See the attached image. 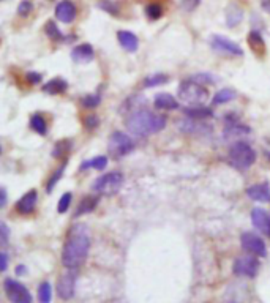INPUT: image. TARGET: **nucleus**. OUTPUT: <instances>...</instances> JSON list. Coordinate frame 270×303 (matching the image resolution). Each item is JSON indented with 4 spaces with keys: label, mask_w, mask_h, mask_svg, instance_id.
<instances>
[{
    "label": "nucleus",
    "mask_w": 270,
    "mask_h": 303,
    "mask_svg": "<svg viewBox=\"0 0 270 303\" xmlns=\"http://www.w3.org/2000/svg\"><path fill=\"white\" fill-rule=\"evenodd\" d=\"M201 0H182V8L185 11H193L197 5H199Z\"/></svg>",
    "instance_id": "39"
},
{
    "label": "nucleus",
    "mask_w": 270,
    "mask_h": 303,
    "mask_svg": "<svg viewBox=\"0 0 270 303\" xmlns=\"http://www.w3.org/2000/svg\"><path fill=\"white\" fill-rule=\"evenodd\" d=\"M146 14L149 19H153L155 21V19H160L161 16H163V7H161L160 4H150L146 8Z\"/></svg>",
    "instance_id": "30"
},
{
    "label": "nucleus",
    "mask_w": 270,
    "mask_h": 303,
    "mask_svg": "<svg viewBox=\"0 0 270 303\" xmlns=\"http://www.w3.org/2000/svg\"><path fill=\"white\" fill-rule=\"evenodd\" d=\"M94 48L90 45H79L73 51H71V59L76 63H88L90 60H94Z\"/></svg>",
    "instance_id": "16"
},
{
    "label": "nucleus",
    "mask_w": 270,
    "mask_h": 303,
    "mask_svg": "<svg viewBox=\"0 0 270 303\" xmlns=\"http://www.w3.org/2000/svg\"><path fill=\"white\" fill-rule=\"evenodd\" d=\"M261 7L265 13H270V0H261Z\"/></svg>",
    "instance_id": "45"
},
{
    "label": "nucleus",
    "mask_w": 270,
    "mask_h": 303,
    "mask_svg": "<svg viewBox=\"0 0 270 303\" xmlns=\"http://www.w3.org/2000/svg\"><path fill=\"white\" fill-rule=\"evenodd\" d=\"M0 261H2V264H0V270L5 272L8 269V254L5 251L0 253Z\"/></svg>",
    "instance_id": "42"
},
{
    "label": "nucleus",
    "mask_w": 270,
    "mask_h": 303,
    "mask_svg": "<svg viewBox=\"0 0 270 303\" xmlns=\"http://www.w3.org/2000/svg\"><path fill=\"white\" fill-rule=\"evenodd\" d=\"M248 45L251 48V51H255L258 55H262L265 52V43L262 40V36L259 32L253 30L250 35H248Z\"/></svg>",
    "instance_id": "23"
},
{
    "label": "nucleus",
    "mask_w": 270,
    "mask_h": 303,
    "mask_svg": "<svg viewBox=\"0 0 270 303\" xmlns=\"http://www.w3.org/2000/svg\"><path fill=\"white\" fill-rule=\"evenodd\" d=\"M210 46H212L213 51L221 52V54H229V55H242V54H243L242 48H240L237 43L231 41L229 38H224V36H221V35H215V36H212Z\"/></svg>",
    "instance_id": "11"
},
{
    "label": "nucleus",
    "mask_w": 270,
    "mask_h": 303,
    "mask_svg": "<svg viewBox=\"0 0 270 303\" xmlns=\"http://www.w3.org/2000/svg\"><path fill=\"white\" fill-rule=\"evenodd\" d=\"M134 148V142L133 139L125 135L122 131H114L109 136V142H107V150L109 154L116 158H122L125 155H128L130 152H133Z\"/></svg>",
    "instance_id": "6"
},
{
    "label": "nucleus",
    "mask_w": 270,
    "mask_h": 303,
    "mask_svg": "<svg viewBox=\"0 0 270 303\" xmlns=\"http://www.w3.org/2000/svg\"><path fill=\"white\" fill-rule=\"evenodd\" d=\"M100 101H101L100 95H87V97L82 98L81 103H82L84 107H95V106L100 104Z\"/></svg>",
    "instance_id": "33"
},
{
    "label": "nucleus",
    "mask_w": 270,
    "mask_h": 303,
    "mask_svg": "<svg viewBox=\"0 0 270 303\" xmlns=\"http://www.w3.org/2000/svg\"><path fill=\"white\" fill-rule=\"evenodd\" d=\"M66 87H68V84H66L65 79H62V78H54V79H51L48 84L43 85V92H44V93H49V95H57V93H63V92L66 90Z\"/></svg>",
    "instance_id": "22"
},
{
    "label": "nucleus",
    "mask_w": 270,
    "mask_h": 303,
    "mask_svg": "<svg viewBox=\"0 0 270 303\" xmlns=\"http://www.w3.org/2000/svg\"><path fill=\"white\" fill-rule=\"evenodd\" d=\"M97 204H98V199H97V198H92V196L82 199L81 204H79V207H78V210L75 212V218L79 217V215H84V213L92 212Z\"/></svg>",
    "instance_id": "24"
},
{
    "label": "nucleus",
    "mask_w": 270,
    "mask_h": 303,
    "mask_svg": "<svg viewBox=\"0 0 270 303\" xmlns=\"http://www.w3.org/2000/svg\"><path fill=\"white\" fill-rule=\"evenodd\" d=\"M0 196H2V202H0V207H5L7 205V191H5V188L0 189Z\"/></svg>",
    "instance_id": "44"
},
{
    "label": "nucleus",
    "mask_w": 270,
    "mask_h": 303,
    "mask_svg": "<svg viewBox=\"0 0 270 303\" xmlns=\"http://www.w3.org/2000/svg\"><path fill=\"white\" fill-rule=\"evenodd\" d=\"M107 166V158L106 157H97L94 160H88V161H84L81 164V170H85L88 167H92V169H104Z\"/></svg>",
    "instance_id": "28"
},
{
    "label": "nucleus",
    "mask_w": 270,
    "mask_h": 303,
    "mask_svg": "<svg viewBox=\"0 0 270 303\" xmlns=\"http://www.w3.org/2000/svg\"><path fill=\"white\" fill-rule=\"evenodd\" d=\"M70 148V142L68 141H60L56 147H54V150H52V155L56 157V158H59V157H62L65 152Z\"/></svg>",
    "instance_id": "35"
},
{
    "label": "nucleus",
    "mask_w": 270,
    "mask_h": 303,
    "mask_svg": "<svg viewBox=\"0 0 270 303\" xmlns=\"http://www.w3.org/2000/svg\"><path fill=\"white\" fill-rule=\"evenodd\" d=\"M165 82H168V76L153 74V76H149V78L144 79V87H155V85H161Z\"/></svg>",
    "instance_id": "29"
},
{
    "label": "nucleus",
    "mask_w": 270,
    "mask_h": 303,
    "mask_svg": "<svg viewBox=\"0 0 270 303\" xmlns=\"http://www.w3.org/2000/svg\"><path fill=\"white\" fill-rule=\"evenodd\" d=\"M26 273H27V267H26V265H17V267H16V275L22 276Z\"/></svg>",
    "instance_id": "43"
},
{
    "label": "nucleus",
    "mask_w": 270,
    "mask_h": 303,
    "mask_svg": "<svg viewBox=\"0 0 270 303\" xmlns=\"http://www.w3.org/2000/svg\"><path fill=\"white\" fill-rule=\"evenodd\" d=\"M242 19H243V10L236 4H231L226 10V24L229 27H236L242 23Z\"/></svg>",
    "instance_id": "19"
},
{
    "label": "nucleus",
    "mask_w": 270,
    "mask_h": 303,
    "mask_svg": "<svg viewBox=\"0 0 270 303\" xmlns=\"http://www.w3.org/2000/svg\"><path fill=\"white\" fill-rule=\"evenodd\" d=\"M100 8L107 11V13H111V14H117L119 13V8L116 4L109 2V0H103V2H100Z\"/></svg>",
    "instance_id": "36"
},
{
    "label": "nucleus",
    "mask_w": 270,
    "mask_h": 303,
    "mask_svg": "<svg viewBox=\"0 0 270 303\" xmlns=\"http://www.w3.org/2000/svg\"><path fill=\"white\" fill-rule=\"evenodd\" d=\"M0 242H2V245H7L8 243V237H10V229H8V226L5 223L0 224Z\"/></svg>",
    "instance_id": "38"
},
{
    "label": "nucleus",
    "mask_w": 270,
    "mask_h": 303,
    "mask_svg": "<svg viewBox=\"0 0 270 303\" xmlns=\"http://www.w3.org/2000/svg\"><path fill=\"white\" fill-rule=\"evenodd\" d=\"M30 11H32V4L29 2V0H22L19 7H17V13H19L21 16H29Z\"/></svg>",
    "instance_id": "37"
},
{
    "label": "nucleus",
    "mask_w": 270,
    "mask_h": 303,
    "mask_svg": "<svg viewBox=\"0 0 270 303\" xmlns=\"http://www.w3.org/2000/svg\"><path fill=\"white\" fill-rule=\"evenodd\" d=\"M76 289V272L70 270L63 273L57 281V294L62 300H70L75 295Z\"/></svg>",
    "instance_id": "10"
},
{
    "label": "nucleus",
    "mask_w": 270,
    "mask_h": 303,
    "mask_svg": "<svg viewBox=\"0 0 270 303\" xmlns=\"http://www.w3.org/2000/svg\"><path fill=\"white\" fill-rule=\"evenodd\" d=\"M84 123H85V126L88 129H92V128H97L98 126V119H97V116H87Z\"/></svg>",
    "instance_id": "40"
},
{
    "label": "nucleus",
    "mask_w": 270,
    "mask_h": 303,
    "mask_svg": "<svg viewBox=\"0 0 270 303\" xmlns=\"http://www.w3.org/2000/svg\"><path fill=\"white\" fill-rule=\"evenodd\" d=\"M30 128L35 133L41 135V136H44L46 133H48V125H46L44 119L40 116V114H35V116H32V119H30Z\"/></svg>",
    "instance_id": "25"
},
{
    "label": "nucleus",
    "mask_w": 270,
    "mask_h": 303,
    "mask_svg": "<svg viewBox=\"0 0 270 303\" xmlns=\"http://www.w3.org/2000/svg\"><path fill=\"white\" fill-rule=\"evenodd\" d=\"M184 114L191 120H202V119L212 117V109L204 107V106H193V107L184 109Z\"/></svg>",
    "instance_id": "21"
},
{
    "label": "nucleus",
    "mask_w": 270,
    "mask_h": 303,
    "mask_svg": "<svg viewBox=\"0 0 270 303\" xmlns=\"http://www.w3.org/2000/svg\"><path fill=\"white\" fill-rule=\"evenodd\" d=\"M37 201H38L37 191H35V189H30L29 193H26L19 201H17L16 210L21 215H30L35 210V207H37Z\"/></svg>",
    "instance_id": "12"
},
{
    "label": "nucleus",
    "mask_w": 270,
    "mask_h": 303,
    "mask_svg": "<svg viewBox=\"0 0 270 303\" xmlns=\"http://www.w3.org/2000/svg\"><path fill=\"white\" fill-rule=\"evenodd\" d=\"M4 289H5V294L11 303H32L33 301L30 291L22 283L16 281L13 278H7L4 281Z\"/></svg>",
    "instance_id": "7"
},
{
    "label": "nucleus",
    "mask_w": 270,
    "mask_h": 303,
    "mask_svg": "<svg viewBox=\"0 0 270 303\" xmlns=\"http://www.w3.org/2000/svg\"><path fill=\"white\" fill-rule=\"evenodd\" d=\"M155 107L165 109V111H174L178 107V103L169 93H158L155 97Z\"/></svg>",
    "instance_id": "20"
},
{
    "label": "nucleus",
    "mask_w": 270,
    "mask_h": 303,
    "mask_svg": "<svg viewBox=\"0 0 270 303\" xmlns=\"http://www.w3.org/2000/svg\"><path fill=\"white\" fill-rule=\"evenodd\" d=\"M237 97V93L231 90V89H223L220 92H217V95L213 97V104H223L228 101H232L234 98Z\"/></svg>",
    "instance_id": "27"
},
{
    "label": "nucleus",
    "mask_w": 270,
    "mask_h": 303,
    "mask_svg": "<svg viewBox=\"0 0 270 303\" xmlns=\"http://www.w3.org/2000/svg\"><path fill=\"white\" fill-rule=\"evenodd\" d=\"M229 164L232 167H236L239 170H246L251 164L256 160V154L253 147L245 141H239L229 148V155H228Z\"/></svg>",
    "instance_id": "4"
},
{
    "label": "nucleus",
    "mask_w": 270,
    "mask_h": 303,
    "mask_svg": "<svg viewBox=\"0 0 270 303\" xmlns=\"http://www.w3.org/2000/svg\"><path fill=\"white\" fill-rule=\"evenodd\" d=\"M177 95H178L180 101H184L187 104H194V106L204 104L209 98L207 89L194 79H187L180 84Z\"/></svg>",
    "instance_id": "3"
},
{
    "label": "nucleus",
    "mask_w": 270,
    "mask_h": 303,
    "mask_svg": "<svg viewBox=\"0 0 270 303\" xmlns=\"http://www.w3.org/2000/svg\"><path fill=\"white\" fill-rule=\"evenodd\" d=\"M26 78H27V81L30 84H38L41 81V74H38V73H27Z\"/></svg>",
    "instance_id": "41"
},
{
    "label": "nucleus",
    "mask_w": 270,
    "mask_h": 303,
    "mask_svg": "<svg viewBox=\"0 0 270 303\" xmlns=\"http://www.w3.org/2000/svg\"><path fill=\"white\" fill-rule=\"evenodd\" d=\"M70 204H71V193H65L60 201H59V205H57V210L59 213H65L68 208H70Z\"/></svg>",
    "instance_id": "34"
},
{
    "label": "nucleus",
    "mask_w": 270,
    "mask_h": 303,
    "mask_svg": "<svg viewBox=\"0 0 270 303\" xmlns=\"http://www.w3.org/2000/svg\"><path fill=\"white\" fill-rule=\"evenodd\" d=\"M38 300H40V303H51L52 301V286L49 281H43L38 286Z\"/></svg>",
    "instance_id": "26"
},
{
    "label": "nucleus",
    "mask_w": 270,
    "mask_h": 303,
    "mask_svg": "<svg viewBox=\"0 0 270 303\" xmlns=\"http://www.w3.org/2000/svg\"><path fill=\"white\" fill-rule=\"evenodd\" d=\"M224 303H239V301H232V300H229V301H224Z\"/></svg>",
    "instance_id": "46"
},
{
    "label": "nucleus",
    "mask_w": 270,
    "mask_h": 303,
    "mask_svg": "<svg viewBox=\"0 0 270 303\" xmlns=\"http://www.w3.org/2000/svg\"><path fill=\"white\" fill-rule=\"evenodd\" d=\"M90 250V232L88 227L82 223L75 224L70 229L63 251H62V264L68 270H76L85 262Z\"/></svg>",
    "instance_id": "1"
},
{
    "label": "nucleus",
    "mask_w": 270,
    "mask_h": 303,
    "mask_svg": "<svg viewBox=\"0 0 270 303\" xmlns=\"http://www.w3.org/2000/svg\"><path fill=\"white\" fill-rule=\"evenodd\" d=\"M46 33H48V36L51 38V40H54V41H60V40H63L62 32L57 29V26L54 24V23H48V24H46Z\"/></svg>",
    "instance_id": "31"
},
{
    "label": "nucleus",
    "mask_w": 270,
    "mask_h": 303,
    "mask_svg": "<svg viewBox=\"0 0 270 303\" xmlns=\"http://www.w3.org/2000/svg\"><path fill=\"white\" fill-rule=\"evenodd\" d=\"M125 126L134 136H150L155 133H160L166 126V119L163 116L153 114L149 109H138L133 111L130 116L125 119Z\"/></svg>",
    "instance_id": "2"
},
{
    "label": "nucleus",
    "mask_w": 270,
    "mask_h": 303,
    "mask_svg": "<svg viewBox=\"0 0 270 303\" xmlns=\"http://www.w3.org/2000/svg\"><path fill=\"white\" fill-rule=\"evenodd\" d=\"M258 270H259V261H258V256L255 254L240 256L234 261V265H232V272L237 276L253 278L258 275Z\"/></svg>",
    "instance_id": "8"
},
{
    "label": "nucleus",
    "mask_w": 270,
    "mask_h": 303,
    "mask_svg": "<svg viewBox=\"0 0 270 303\" xmlns=\"http://www.w3.org/2000/svg\"><path fill=\"white\" fill-rule=\"evenodd\" d=\"M123 185V174L122 172H109L104 174L101 177H98L94 183V191H97L98 194H104V196H111L116 194L119 189Z\"/></svg>",
    "instance_id": "5"
},
{
    "label": "nucleus",
    "mask_w": 270,
    "mask_h": 303,
    "mask_svg": "<svg viewBox=\"0 0 270 303\" xmlns=\"http://www.w3.org/2000/svg\"><path fill=\"white\" fill-rule=\"evenodd\" d=\"M228 126L224 128V138H232V136H242V135H248L250 128L245 125H240L236 119H232V116H229V120L226 119Z\"/></svg>",
    "instance_id": "18"
},
{
    "label": "nucleus",
    "mask_w": 270,
    "mask_h": 303,
    "mask_svg": "<svg viewBox=\"0 0 270 303\" xmlns=\"http://www.w3.org/2000/svg\"><path fill=\"white\" fill-rule=\"evenodd\" d=\"M246 194L250 199L258 201V202H268L270 201V185L265 183H258L246 189Z\"/></svg>",
    "instance_id": "15"
},
{
    "label": "nucleus",
    "mask_w": 270,
    "mask_h": 303,
    "mask_svg": "<svg viewBox=\"0 0 270 303\" xmlns=\"http://www.w3.org/2000/svg\"><path fill=\"white\" fill-rule=\"evenodd\" d=\"M56 17L63 24L73 23V19L76 17V7L70 2V0H63L56 7Z\"/></svg>",
    "instance_id": "14"
},
{
    "label": "nucleus",
    "mask_w": 270,
    "mask_h": 303,
    "mask_svg": "<svg viewBox=\"0 0 270 303\" xmlns=\"http://www.w3.org/2000/svg\"><path fill=\"white\" fill-rule=\"evenodd\" d=\"M117 38H119V43L120 46L125 49V51H128V52H134L138 49V45H139V40H138V36L131 32H127V30H120L117 33Z\"/></svg>",
    "instance_id": "17"
},
{
    "label": "nucleus",
    "mask_w": 270,
    "mask_h": 303,
    "mask_svg": "<svg viewBox=\"0 0 270 303\" xmlns=\"http://www.w3.org/2000/svg\"><path fill=\"white\" fill-rule=\"evenodd\" d=\"M242 248L248 254H255L258 257L267 256V248H265L264 240L259 235H256L255 232H243L242 234Z\"/></svg>",
    "instance_id": "9"
},
{
    "label": "nucleus",
    "mask_w": 270,
    "mask_h": 303,
    "mask_svg": "<svg viewBox=\"0 0 270 303\" xmlns=\"http://www.w3.org/2000/svg\"><path fill=\"white\" fill-rule=\"evenodd\" d=\"M63 170H65V166H60V167L56 170V172H54V176L49 179V182H48V185H46V191H48V193H51L52 189H54V186L57 185V182H59L60 177L63 176Z\"/></svg>",
    "instance_id": "32"
},
{
    "label": "nucleus",
    "mask_w": 270,
    "mask_h": 303,
    "mask_svg": "<svg viewBox=\"0 0 270 303\" xmlns=\"http://www.w3.org/2000/svg\"><path fill=\"white\" fill-rule=\"evenodd\" d=\"M251 223L256 227L258 231H261L265 235H270V215L262 210V208H253L251 212Z\"/></svg>",
    "instance_id": "13"
}]
</instances>
